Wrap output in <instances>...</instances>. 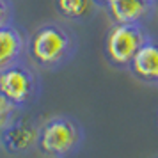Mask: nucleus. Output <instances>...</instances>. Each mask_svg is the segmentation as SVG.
Instances as JSON below:
<instances>
[{
  "label": "nucleus",
  "mask_w": 158,
  "mask_h": 158,
  "mask_svg": "<svg viewBox=\"0 0 158 158\" xmlns=\"http://www.w3.org/2000/svg\"><path fill=\"white\" fill-rule=\"evenodd\" d=\"M78 52V37L68 25L46 22L27 37L25 57L41 71H57L69 64Z\"/></svg>",
  "instance_id": "nucleus-1"
},
{
  "label": "nucleus",
  "mask_w": 158,
  "mask_h": 158,
  "mask_svg": "<svg viewBox=\"0 0 158 158\" xmlns=\"http://www.w3.org/2000/svg\"><path fill=\"white\" fill-rule=\"evenodd\" d=\"M85 130L69 114H55L39 126L36 151L44 158H71L84 148Z\"/></svg>",
  "instance_id": "nucleus-2"
},
{
  "label": "nucleus",
  "mask_w": 158,
  "mask_h": 158,
  "mask_svg": "<svg viewBox=\"0 0 158 158\" xmlns=\"http://www.w3.org/2000/svg\"><path fill=\"white\" fill-rule=\"evenodd\" d=\"M0 93L20 112L36 105L43 94V80L37 68L29 59H22L0 71Z\"/></svg>",
  "instance_id": "nucleus-3"
},
{
  "label": "nucleus",
  "mask_w": 158,
  "mask_h": 158,
  "mask_svg": "<svg viewBox=\"0 0 158 158\" xmlns=\"http://www.w3.org/2000/svg\"><path fill=\"white\" fill-rule=\"evenodd\" d=\"M151 34L146 30V25H133V23H121L112 25L103 41V55L107 62L115 69H126L146 43Z\"/></svg>",
  "instance_id": "nucleus-4"
},
{
  "label": "nucleus",
  "mask_w": 158,
  "mask_h": 158,
  "mask_svg": "<svg viewBox=\"0 0 158 158\" xmlns=\"http://www.w3.org/2000/svg\"><path fill=\"white\" fill-rule=\"evenodd\" d=\"M41 123L34 115L20 114L0 131V149L11 156L29 155L36 149Z\"/></svg>",
  "instance_id": "nucleus-5"
},
{
  "label": "nucleus",
  "mask_w": 158,
  "mask_h": 158,
  "mask_svg": "<svg viewBox=\"0 0 158 158\" xmlns=\"http://www.w3.org/2000/svg\"><path fill=\"white\" fill-rule=\"evenodd\" d=\"M105 11L112 25H146L155 16L156 6L151 0H110Z\"/></svg>",
  "instance_id": "nucleus-6"
},
{
  "label": "nucleus",
  "mask_w": 158,
  "mask_h": 158,
  "mask_svg": "<svg viewBox=\"0 0 158 158\" xmlns=\"http://www.w3.org/2000/svg\"><path fill=\"white\" fill-rule=\"evenodd\" d=\"M130 75L146 85H158V37L149 36L128 66Z\"/></svg>",
  "instance_id": "nucleus-7"
},
{
  "label": "nucleus",
  "mask_w": 158,
  "mask_h": 158,
  "mask_svg": "<svg viewBox=\"0 0 158 158\" xmlns=\"http://www.w3.org/2000/svg\"><path fill=\"white\" fill-rule=\"evenodd\" d=\"M27 36L15 23L0 29V71L25 59Z\"/></svg>",
  "instance_id": "nucleus-8"
},
{
  "label": "nucleus",
  "mask_w": 158,
  "mask_h": 158,
  "mask_svg": "<svg viewBox=\"0 0 158 158\" xmlns=\"http://www.w3.org/2000/svg\"><path fill=\"white\" fill-rule=\"evenodd\" d=\"M53 7L60 18L73 23H85L96 13L93 0H53Z\"/></svg>",
  "instance_id": "nucleus-9"
},
{
  "label": "nucleus",
  "mask_w": 158,
  "mask_h": 158,
  "mask_svg": "<svg viewBox=\"0 0 158 158\" xmlns=\"http://www.w3.org/2000/svg\"><path fill=\"white\" fill-rule=\"evenodd\" d=\"M18 114H20V110H18L4 94L0 93V131L6 128Z\"/></svg>",
  "instance_id": "nucleus-10"
},
{
  "label": "nucleus",
  "mask_w": 158,
  "mask_h": 158,
  "mask_svg": "<svg viewBox=\"0 0 158 158\" xmlns=\"http://www.w3.org/2000/svg\"><path fill=\"white\" fill-rule=\"evenodd\" d=\"M15 23V6L11 0H0V29Z\"/></svg>",
  "instance_id": "nucleus-11"
},
{
  "label": "nucleus",
  "mask_w": 158,
  "mask_h": 158,
  "mask_svg": "<svg viewBox=\"0 0 158 158\" xmlns=\"http://www.w3.org/2000/svg\"><path fill=\"white\" fill-rule=\"evenodd\" d=\"M93 2H94V6H96L98 9H105L110 0H93Z\"/></svg>",
  "instance_id": "nucleus-12"
},
{
  "label": "nucleus",
  "mask_w": 158,
  "mask_h": 158,
  "mask_svg": "<svg viewBox=\"0 0 158 158\" xmlns=\"http://www.w3.org/2000/svg\"><path fill=\"white\" fill-rule=\"evenodd\" d=\"M155 6H156V11H158V0H156V2H155Z\"/></svg>",
  "instance_id": "nucleus-13"
},
{
  "label": "nucleus",
  "mask_w": 158,
  "mask_h": 158,
  "mask_svg": "<svg viewBox=\"0 0 158 158\" xmlns=\"http://www.w3.org/2000/svg\"><path fill=\"white\" fill-rule=\"evenodd\" d=\"M151 2H156V0H151Z\"/></svg>",
  "instance_id": "nucleus-14"
},
{
  "label": "nucleus",
  "mask_w": 158,
  "mask_h": 158,
  "mask_svg": "<svg viewBox=\"0 0 158 158\" xmlns=\"http://www.w3.org/2000/svg\"><path fill=\"white\" fill-rule=\"evenodd\" d=\"M155 158H158V156H155Z\"/></svg>",
  "instance_id": "nucleus-15"
}]
</instances>
